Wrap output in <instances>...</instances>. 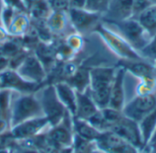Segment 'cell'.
<instances>
[{"label":"cell","instance_id":"obj_8","mask_svg":"<svg viewBox=\"0 0 156 153\" xmlns=\"http://www.w3.org/2000/svg\"><path fill=\"white\" fill-rule=\"evenodd\" d=\"M50 128L48 119L38 117L24 121L10 129V133L15 141H23L35 138L36 136L47 131Z\"/></svg>","mask_w":156,"mask_h":153},{"label":"cell","instance_id":"obj_33","mask_svg":"<svg viewBox=\"0 0 156 153\" xmlns=\"http://www.w3.org/2000/svg\"><path fill=\"white\" fill-rule=\"evenodd\" d=\"M9 65H10V58L0 51V73L9 68Z\"/></svg>","mask_w":156,"mask_h":153},{"label":"cell","instance_id":"obj_10","mask_svg":"<svg viewBox=\"0 0 156 153\" xmlns=\"http://www.w3.org/2000/svg\"><path fill=\"white\" fill-rule=\"evenodd\" d=\"M97 148L104 153H137V149L112 130L103 131L95 141Z\"/></svg>","mask_w":156,"mask_h":153},{"label":"cell","instance_id":"obj_41","mask_svg":"<svg viewBox=\"0 0 156 153\" xmlns=\"http://www.w3.org/2000/svg\"><path fill=\"white\" fill-rule=\"evenodd\" d=\"M69 1H70V0H69Z\"/></svg>","mask_w":156,"mask_h":153},{"label":"cell","instance_id":"obj_7","mask_svg":"<svg viewBox=\"0 0 156 153\" xmlns=\"http://www.w3.org/2000/svg\"><path fill=\"white\" fill-rule=\"evenodd\" d=\"M155 109L156 96L151 92L142 95L138 94L128 104L124 105L122 112L125 117L139 122Z\"/></svg>","mask_w":156,"mask_h":153},{"label":"cell","instance_id":"obj_16","mask_svg":"<svg viewBox=\"0 0 156 153\" xmlns=\"http://www.w3.org/2000/svg\"><path fill=\"white\" fill-rule=\"evenodd\" d=\"M133 0H111L104 21H121L133 17Z\"/></svg>","mask_w":156,"mask_h":153},{"label":"cell","instance_id":"obj_5","mask_svg":"<svg viewBox=\"0 0 156 153\" xmlns=\"http://www.w3.org/2000/svg\"><path fill=\"white\" fill-rule=\"evenodd\" d=\"M73 117L69 112L60 123L47 130V139L51 151L71 149L74 140ZM51 152V153H52Z\"/></svg>","mask_w":156,"mask_h":153},{"label":"cell","instance_id":"obj_38","mask_svg":"<svg viewBox=\"0 0 156 153\" xmlns=\"http://www.w3.org/2000/svg\"><path fill=\"white\" fill-rule=\"evenodd\" d=\"M26 1V3H27V9H28V6H29V5L34 1V0H25Z\"/></svg>","mask_w":156,"mask_h":153},{"label":"cell","instance_id":"obj_12","mask_svg":"<svg viewBox=\"0 0 156 153\" xmlns=\"http://www.w3.org/2000/svg\"><path fill=\"white\" fill-rule=\"evenodd\" d=\"M68 16L72 27L80 34L95 30L102 17L101 15L90 12L86 9L70 7L68 11Z\"/></svg>","mask_w":156,"mask_h":153},{"label":"cell","instance_id":"obj_36","mask_svg":"<svg viewBox=\"0 0 156 153\" xmlns=\"http://www.w3.org/2000/svg\"><path fill=\"white\" fill-rule=\"evenodd\" d=\"M0 153H13L11 148H2L0 149Z\"/></svg>","mask_w":156,"mask_h":153},{"label":"cell","instance_id":"obj_13","mask_svg":"<svg viewBox=\"0 0 156 153\" xmlns=\"http://www.w3.org/2000/svg\"><path fill=\"white\" fill-rule=\"evenodd\" d=\"M111 130L131 143L136 149L144 146L138 122L125 117L124 115H122L120 120L112 126Z\"/></svg>","mask_w":156,"mask_h":153},{"label":"cell","instance_id":"obj_39","mask_svg":"<svg viewBox=\"0 0 156 153\" xmlns=\"http://www.w3.org/2000/svg\"><path fill=\"white\" fill-rule=\"evenodd\" d=\"M154 77L156 78V60H154Z\"/></svg>","mask_w":156,"mask_h":153},{"label":"cell","instance_id":"obj_29","mask_svg":"<svg viewBox=\"0 0 156 153\" xmlns=\"http://www.w3.org/2000/svg\"><path fill=\"white\" fill-rule=\"evenodd\" d=\"M11 148H13L16 153H42L27 141H16L13 147Z\"/></svg>","mask_w":156,"mask_h":153},{"label":"cell","instance_id":"obj_20","mask_svg":"<svg viewBox=\"0 0 156 153\" xmlns=\"http://www.w3.org/2000/svg\"><path fill=\"white\" fill-rule=\"evenodd\" d=\"M73 130L76 135L90 141H95L101 133L89 121L77 118H73Z\"/></svg>","mask_w":156,"mask_h":153},{"label":"cell","instance_id":"obj_3","mask_svg":"<svg viewBox=\"0 0 156 153\" xmlns=\"http://www.w3.org/2000/svg\"><path fill=\"white\" fill-rule=\"evenodd\" d=\"M105 24L138 52H140L151 39L148 33L136 18L131 17L121 21H105Z\"/></svg>","mask_w":156,"mask_h":153},{"label":"cell","instance_id":"obj_14","mask_svg":"<svg viewBox=\"0 0 156 153\" xmlns=\"http://www.w3.org/2000/svg\"><path fill=\"white\" fill-rule=\"evenodd\" d=\"M116 67L122 68L126 72H129L140 78L142 82H155L156 78L154 72V65L139 59H120Z\"/></svg>","mask_w":156,"mask_h":153},{"label":"cell","instance_id":"obj_6","mask_svg":"<svg viewBox=\"0 0 156 153\" xmlns=\"http://www.w3.org/2000/svg\"><path fill=\"white\" fill-rule=\"evenodd\" d=\"M95 30L101 35L108 47L120 57V59H139L144 58L128 42L120 35L104 25H98Z\"/></svg>","mask_w":156,"mask_h":153},{"label":"cell","instance_id":"obj_25","mask_svg":"<svg viewBox=\"0 0 156 153\" xmlns=\"http://www.w3.org/2000/svg\"><path fill=\"white\" fill-rule=\"evenodd\" d=\"M28 16L37 21L47 20L52 13L47 0H34L28 6Z\"/></svg>","mask_w":156,"mask_h":153},{"label":"cell","instance_id":"obj_11","mask_svg":"<svg viewBox=\"0 0 156 153\" xmlns=\"http://www.w3.org/2000/svg\"><path fill=\"white\" fill-rule=\"evenodd\" d=\"M15 70L26 80L37 84H43L47 76V70L36 54H27Z\"/></svg>","mask_w":156,"mask_h":153},{"label":"cell","instance_id":"obj_17","mask_svg":"<svg viewBox=\"0 0 156 153\" xmlns=\"http://www.w3.org/2000/svg\"><path fill=\"white\" fill-rule=\"evenodd\" d=\"M99 109L94 103L88 89L84 92H77L76 113L73 118L88 120Z\"/></svg>","mask_w":156,"mask_h":153},{"label":"cell","instance_id":"obj_1","mask_svg":"<svg viewBox=\"0 0 156 153\" xmlns=\"http://www.w3.org/2000/svg\"><path fill=\"white\" fill-rule=\"evenodd\" d=\"M115 72L116 68L112 67H97L90 69V86L88 90L99 110L109 106Z\"/></svg>","mask_w":156,"mask_h":153},{"label":"cell","instance_id":"obj_9","mask_svg":"<svg viewBox=\"0 0 156 153\" xmlns=\"http://www.w3.org/2000/svg\"><path fill=\"white\" fill-rule=\"evenodd\" d=\"M43 85L26 80L12 68L0 73V89H7L16 93H36Z\"/></svg>","mask_w":156,"mask_h":153},{"label":"cell","instance_id":"obj_23","mask_svg":"<svg viewBox=\"0 0 156 153\" xmlns=\"http://www.w3.org/2000/svg\"><path fill=\"white\" fill-rule=\"evenodd\" d=\"M144 145H147L156 129V109L138 122Z\"/></svg>","mask_w":156,"mask_h":153},{"label":"cell","instance_id":"obj_22","mask_svg":"<svg viewBox=\"0 0 156 153\" xmlns=\"http://www.w3.org/2000/svg\"><path fill=\"white\" fill-rule=\"evenodd\" d=\"M69 83L77 92H84L90 86V69L79 68L69 77Z\"/></svg>","mask_w":156,"mask_h":153},{"label":"cell","instance_id":"obj_32","mask_svg":"<svg viewBox=\"0 0 156 153\" xmlns=\"http://www.w3.org/2000/svg\"><path fill=\"white\" fill-rule=\"evenodd\" d=\"M152 5L149 0H133V17L136 18L141 13Z\"/></svg>","mask_w":156,"mask_h":153},{"label":"cell","instance_id":"obj_37","mask_svg":"<svg viewBox=\"0 0 156 153\" xmlns=\"http://www.w3.org/2000/svg\"><path fill=\"white\" fill-rule=\"evenodd\" d=\"M4 7V3L3 0H0V26H2V22H1V15H2V10Z\"/></svg>","mask_w":156,"mask_h":153},{"label":"cell","instance_id":"obj_21","mask_svg":"<svg viewBox=\"0 0 156 153\" xmlns=\"http://www.w3.org/2000/svg\"><path fill=\"white\" fill-rule=\"evenodd\" d=\"M136 19L144 26L150 37L156 35V4L150 5L143 13H141Z\"/></svg>","mask_w":156,"mask_h":153},{"label":"cell","instance_id":"obj_35","mask_svg":"<svg viewBox=\"0 0 156 153\" xmlns=\"http://www.w3.org/2000/svg\"><path fill=\"white\" fill-rule=\"evenodd\" d=\"M148 144H151V145H156V129L155 130H154V134H153V136H152V138H151V140H150V141H149V143Z\"/></svg>","mask_w":156,"mask_h":153},{"label":"cell","instance_id":"obj_15","mask_svg":"<svg viewBox=\"0 0 156 153\" xmlns=\"http://www.w3.org/2000/svg\"><path fill=\"white\" fill-rule=\"evenodd\" d=\"M126 71L120 67H116V72L114 80L111 89V96L109 106L112 109L122 111L124 107L125 100V90H124V79Z\"/></svg>","mask_w":156,"mask_h":153},{"label":"cell","instance_id":"obj_40","mask_svg":"<svg viewBox=\"0 0 156 153\" xmlns=\"http://www.w3.org/2000/svg\"><path fill=\"white\" fill-rule=\"evenodd\" d=\"M150 2H151V4L152 5H154V4H156V0H149Z\"/></svg>","mask_w":156,"mask_h":153},{"label":"cell","instance_id":"obj_34","mask_svg":"<svg viewBox=\"0 0 156 153\" xmlns=\"http://www.w3.org/2000/svg\"><path fill=\"white\" fill-rule=\"evenodd\" d=\"M86 5V0H70V7L84 9Z\"/></svg>","mask_w":156,"mask_h":153},{"label":"cell","instance_id":"obj_27","mask_svg":"<svg viewBox=\"0 0 156 153\" xmlns=\"http://www.w3.org/2000/svg\"><path fill=\"white\" fill-rule=\"evenodd\" d=\"M111 0H86L84 9L103 16L107 12Z\"/></svg>","mask_w":156,"mask_h":153},{"label":"cell","instance_id":"obj_31","mask_svg":"<svg viewBox=\"0 0 156 153\" xmlns=\"http://www.w3.org/2000/svg\"><path fill=\"white\" fill-rule=\"evenodd\" d=\"M4 5L21 13H27V5L25 0H3Z\"/></svg>","mask_w":156,"mask_h":153},{"label":"cell","instance_id":"obj_30","mask_svg":"<svg viewBox=\"0 0 156 153\" xmlns=\"http://www.w3.org/2000/svg\"><path fill=\"white\" fill-rule=\"evenodd\" d=\"M52 12H68L70 8L69 0H47Z\"/></svg>","mask_w":156,"mask_h":153},{"label":"cell","instance_id":"obj_18","mask_svg":"<svg viewBox=\"0 0 156 153\" xmlns=\"http://www.w3.org/2000/svg\"><path fill=\"white\" fill-rule=\"evenodd\" d=\"M54 86L59 100L65 106L67 110L71 114V116L74 117L77 104L76 90L67 82H58L54 84Z\"/></svg>","mask_w":156,"mask_h":153},{"label":"cell","instance_id":"obj_19","mask_svg":"<svg viewBox=\"0 0 156 153\" xmlns=\"http://www.w3.org/2000/svg\"><path fill=\"white\" fill-rule=\"evenodd\" d=\"M29 28H30V19L28 16V13L17 12L5 30L8 35L17 37H22L25 34H27Z\"/></svg>","mask_w":156,"mask_h":153},{"label":"cell","instance_id":"obj_24","mask_svg":"<svg viewBox=\"0 0 156 153\" xmlns=\"http://www.w3.org/2000/svg\"><path fill=\"white\" fill-rule=\"evenodd\" d=\"M68 23H70L68 12H52L46 20L47 26L53 33L63 32L67 28Z\"/></svg>","mask_w":156,"mask_h":153},{"label":"cell","instance_id":"obj_26","mask_svg":"<svg viewBox=\"0 0 156 153\" xmlns=\"http://www.w3.org/2000/svg\"><path fill=\"white\" fill-rule=\"evenodd\" d=\"M13 97L14 91L7 89H0V112L8 118L10 115V108Z\"/></svg>","mask_w":156,"mask_h":153},{"label":"cell","instance_id":"obj_4","mask_svg":"<svg viewBox=\"0 0 156 153\" xmlns=\"http://www.w3.org/2000/svg\"><path fill=\"white\" fill-rule=\"evenodd\" d=\"M40 101L44 116L48 119L50 127L60 123L69 113L65 106L59 100L54 85H43L37 92Z\"/></svg>","mask_w":156,"mask_h":153},{"label":"cell","instance_id":"obj_2","mask_svg":"<svg viewBox=\"0 0 156 153\" xmlns=\"http://www.w3.org/2000/svg\"><path fill=\"white\" fill-rule=\"evenodd\" d=\"M44 113L38 97L36 93H16L10 108V128H13L31 119L43 117Z\"/></svg>","mask_w":156,"mask_h":153},{"label":"cell","instance_id":"obj_28","mask_svg":"<svg viewBox=\"0 0 156 153\" xmlns=\"http://www.w3.org/2000/svg\"><path fill=\"white\" fill-rule=\"evenodd\" d=\"M139 54L144 57L151 60H156V35L151 37L148 44L139 52Z\"/></svg>","mask_w":156,"mask_h":153}]
</instances>
